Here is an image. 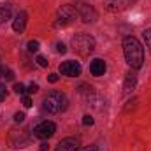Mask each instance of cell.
Masks as SVG:
<instances>
[{
	"label": "cell",
	"instance_id": "6da1fadb",
	"mask_svg": "<svg viewBox=\"0 0 151 151\" xmlns=\"http://www.w3.org/2000/svg\"><path fill=\"white\" fill-rule=\"evenodd\" d=\"M123 53H125V60L132 69H141L142 62H144V49L141 46V42L134 35L123 39Z\"/></svg>",
	"mask_w": 151,
	"mask_h": 151
},
{
	"label": "cell",
	"instance_id": "7a4b0ae2",
	"mask_svg": "<svg viewBox=\"0 0 151 151\" xmlns=\"http://www.w3.org/2000/svg\"><path fill=\"white\" fill-rule=\"evenodd\" d=\"M42 107H44V111H47L51 114L62 113V111L67 109V97L62 91H56V90L49 91L42 100Z\"/></svg>",
	"mask_w": 151,
	"mask_h": 151
},
{
	"label": "cell",
	"instance_id": "3957f363",
	"mask_svg": "<svg viewBox=\"0 0 151 151\" xmlns=\"http://www.w3.org/2000/svg\"><path fill=\"white\" fill-rule=\"evenodd\" d=\"M72 47L77 55L81 56H88L93 53L95 49V39L90 34H76L72 37Z\"/></svg>",
	"mask_w": 151,
	"mask_h": 151
},
{
	"label": "cell",
	"instance_id": "277c9868",
	"mask_svg": "<svg viewBox=\"0 0 151 151\" xmlns=\"http://www.w3.org/2000/svg\"><path fill=\"white\" fill-rule=\"evenodd\" d=\"M76 14H77V11H76L74 5H62L60 9H58V12H56V21H55V27L58 28V27H67V25H70L72 21L76 19Z\"/></svg>",
	"mask_w": 151,
	"mask_h": 151
},
{
	"label": "cell",
	"instance_id": "5b68a950",
	"mask_svg": "<svg viewBox=\"0 0 151 151\" xmlns=\"http://www.w3.org/2000/svg\"><path fill=\"white\" fill-rule=\"evenodd\" d=\"M55 132H56V125L53 121H47V119L40 121L39 125L34 127V135L37 139H42V141H47L49 137H53Z\"/></svg>",
	"mask_w": 151,
	"mask_h": 151
},
{
	"label": "cell",
	"instance_id": "8992f818",
	"mask_svg": "<svg viewBox=\"0 0 151 151\" xmlns=\"http://www.w3.org/2000/svg\"><path fill=\"white\" fill-rule=\"evenodd\" d=\"M76 11H77V14H79V18L84 21V23H93L95 19H97V11H95V7L93 5H90V4H84V2H79L77 5H76Z\"/></svg>",
	"mask_w": 151,
	"mask_h": 151
},
{
	"label": "cell",
	"instance_id": "52a82bcc",
	"mask_svg": "<svg viewBox=\"0 0 151 151\" xmlns=\"http://www.w3.org/2000/svg\"><path fill=\"white\" fill-rule=\"evenodd\" d=\"M81 70H83L81 63L74 62V60H67L60 65V72L63 76H67V77H77V76H81Z\"/></svg>",
	"mask_w": 151,
	"mask_h": 151
},
{
	"label": "cell",
	"instance_id": "ba28073f",
	"mask_svg": "<svg viewBox=\"0 0 151 151\" xmlns=\"http://www.w3.org/2000/svg\"><path fill=\"white\" fill-rule=\"evenodd\" d=\"M130 0H104V7L109 12H121L128 7Z\"/></svg>",
	"mask_w": 151,
	"mask_h": 151
},
{
	"label": "cell",
	"instance_id": "9c48e42d",
	"mask_svg": "<svg viewBox=\"0 0 151 151\" xmlns=\"http://www.w3.org/2000/svg\"><path fill=\"white\" fill-rule=\"evenodd\" d=\"M27 21H28L27 12H25V11H19V12L16 14L14 21H12V30H14V32H18V34H23V32H25V28H27Z\"/></svg>",
	"mask_w": 151,
	"mask_h": 151
},
{
	"label": "cell",
	"instance_id": "30bf717a",
	"mask_svg": "<svg viewBox=\"0 0 151 151\" xmlns=\"http://www.w3.org/2000/svg\"><path fill=\"white\" fill-rule=\"evenodd\" d=\"M106 70H107V65H106V62H104L102 58H95V60L90 63V72L95 76V77L104 76L106 74Z\"/></svg>",
	"mask_w": 151,
	"mask_h": 151
},
{
	"label": "cell",
	"instance_id": "8fae6325",
	"mask_svg": "<svg viewBox=\"0 0 151 151\" xmlns=\"http://www.w3.org/2000/svg\"><path fill=\"white\" fill-rule=\"evenodd\" d=\"M77 148H79V141L76 137H67L58 142L56 151H77Z\"/></svg>",
	"mask_w": 151,
	"mask_h": 151
},
{
	"label": "cell",
	"instance_id": "7c38bea8",
	"mask_svg": "<svg viewBox=\"0 0 151 151\" xmlns=\"http://www.w3.org/2000/svg\"><path fill=\"white\" fill-rule=\"evenodd\" d=\"M135 83H137V76L132 74V72H128L127 77H125V84H123V93L125 95H128L134 88H135Z\"/></svg>",
	"mask_w": 151,
	"mask_h": 151
},
{
	"label": "cell",
	"instance_id": "4fadbf2b",
	"mask_svg": "<svg viewBox=\"0 0 151 151\" xmlns=\"http://www.w3.org/2000/svg\"><path fill=\"white\" fill-rule=\"evenodd\" d=\"M11 14H12V9H11L9 4L0 5V25H4L7 19H11Z\"/></svg>",
	"mask_w": 151,
	"mask_h": 151
},
{
	"label": "cell",
	"instance_id": "5bb4252c",
	"mask_svg": "<svg viewBox=\"0 0 151 151\" xmlns=\"http://www.w3.org/2000/svg\"><path fill=\"white\" fill-rule=\"evenodd\" d=\"M142 39H144V42H146V46L151 49V28H146L144 32H142Z\"/></svg>",
	"mask_w": 151,
	"mask_h": 151
},
{
	"label": "cell",
	"instance_id": "9a60e30c",
	"mask_svg": "<svg viewBox=\"0 0 151 151\" xmlns=\"http://www.w3.org/2000/svg\"><path fill=\"white\" fill-rule=\"evenodd\" d=\"M28 51L30 53H37L39 51V40H30L28 42Z\"/></svg>",
	"mask_w": 151,
	"mask_h": 151
},
{
	"label": "cell",
	"instance_id": "2e32d148",
	"mask_svg": "<svg viewBox=\"0 0 151 151\" xmlns=\"http://www.w3.org/2000/svg\"><path fill=\"white\" fill-rule=\"evenodd\" d=\"M14 91H16L18 95H25V91H27V90H25V84L16 83V84H14Z\"/></svg>",
	"mask_w": 151,
	"mask_h": 151
},
{
	"label": "cell",
	"instance_id": "e0dca14e",
	"mask_svg": "<svg viewBox=\"0 0 151 151\" xmlns=\"http://www.w3.org/2000/svg\"><path fill=\"white\" fill-rule=\"evenodd\" d=\"M93 123H95V121H93V118H91L90 114H86V116H83V125H84V127H91Z\"/></svg>",
	"mask_w": 151,
	"mask_h": 151
},
{
	"label": "cell",
	"instance_id": "ac0fdd59",
	"mask_svg": "<svg viewBox=\"0 0 151 151\" xmlns=\"http://www.w3.org/2000/svg\"><path fill=\"white\" fill-rule=\"evenodd\" d=\"M27 91H28V93H35V91H39V84H37V83H30Z\"/></svg>",
	"mask_w": 151,
	"mask_h": 151
},
{
	"label": "cell",
	"instance_id": "d6986e66",
	"mask_svg": "<svg viewBox=\"0 0 151 151\" xmlns=\"http://www.w3.org/2000/svg\"><path fill=\"white\" fill-rule=\"evenodd\" d=\"M23 106H25L27 109H28V107H32V99H30L28 95H25V97H23Z\"/></svg>",
	"mask_w": 151,
	"mask_h": 151
},
{
	"label": "cell",
	"instance_id": "ffe728a7",
	"mask_svg": "<svg viewBox=\"0 0 151 151\" xmlns=\"http://www.w3.org/2000/svg\"><path fill=\"white\" fill-rule=\"evenodd\" d=\"M23 119H25V114L23 113H16L14 114V121H16V123H21Z\"/></svg>",
	"mask_w": 151,
	"mask_h": 151
},
{
	"label": "cell",
	"instance_id": "44dd1931",
	"mask_svg": "<svg viewBox=\"0 0 151 151\" xmlns=\"http://www.w3.org/2000/svg\"><path fill=\"white\" fill-rule=\"evenodd\" d=\"M56 51H58V53H62V55H63V53H65V51H67V47H65V44H62V42H58V44H56Z\"/></svg>",
	"mask_w": 151,
	"mask_h": 151
},
{
	"label": "cell",
	"instance_id": "7402d4cb",
	"mask_svg": "<svg viewBox=\"0 0 151 151\" xmlns=\"http://www.w3.org/2000/svg\"><path fill=\"white\" fill-rule=\"evenodd\" d=\"M37 63L40 65V67H47V62H46L44 56H37Z\"/></svg>",
	"mask_w": 151,
	"mask_h": 151
},
{
	"label": "cell",
	"instance_id": "603a6c76",
	"mask_svg": "<svg viewBox=\"0 0 151 151\" xmlns=\"http://www.w3.org/2000/svg\"><path fill=\"white\" fill-rule=\"evenodd\" d=\"M47 81H49V83H56V81H58V74H49L47 76Z\"/></svg>",
	"mask_w": 151,
	"mask_h": 151
},
{
	"label": "cell",
	"instance_id": "cb8c5ba5",
	"mask_svg": "<svg viewBox=\"0 0 151 151\" xmlns=\"http://www.w3.org/2000/svg\"><path fill=\"white\" fill-rule=\"evenodd\" d=\"M47 150H49L47 142H42V144H40V151H47Z\"/></svg>",
	"mask_w": 151,
	"mask_h": 151
},
{
	"label": "cell",
	"instance_id": "d4e9b609",
	"mask_svg": "<svg viewBox=\"0 0 151 151\" xmlns=\"http://www.w3.org/2000/svg\"><path fill=\"white\" fill-rule=\"evenodd\" d=\"M5 90H7V88H5V84H4V83H0V93H5V95H7V91H5Z\"/></svg>",
	"mask_w": 151,
	"mask_h": 151
},
{
	"label": "cell",
	"instance_id": "484cf974",
	"mask_svg": "<svg viewBox=\"0 0 151 151\" xmlns=\"http://www.w3.org/2000/svg\"><path fill=\"white\" fill-rule=\"evenodd\" d=\"M79 151H97V148L95 146H90V148H83V150H79Z\"/></svg>",
	"mask_w": 151,
	"mask_h": 151
},
{
	"label": "cell",
	"instance_id": "4316f807",
	"mask_svg": "<svg viewBox=\"0 0 151 151\" xmlns=\"http://www.w3.org/2000/svg\"><path fill=\"white\" fill-rule=\"evenodd\" d=\"M5 100V93H0V102H4Z\"/></svg>",
	"mask_w": 151,
	"mask_h": 151
}]
</instances>
